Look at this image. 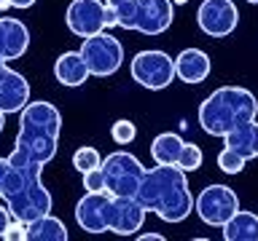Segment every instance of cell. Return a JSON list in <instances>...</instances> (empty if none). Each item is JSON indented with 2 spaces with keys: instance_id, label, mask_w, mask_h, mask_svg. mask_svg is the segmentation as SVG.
Wrapping results in <instances>:
<instances>
[{
  "instance_id": "1",
  "label": "cell",
  "mask_w": 258,
  "mask_h": 241,
  "mask_svg": "<svg viewBox=\"0 0 258 241\" xmlns=\"http://www.w3.org/2000/svg\"><path fill=\"white\" fill-rule=\"evenodd\" d=\"M59 132L62 112L51 102H27L19 110V132L8 156V174L0 198L8 206L11 217L22 222L48 214L54 206V198L40 174H43V166L56 156Z\"/></svg>"
},
{
  "instance_id": "2",
  "label": "cell",
  "mask_w": 258,
  "mask_h": 241,
  "mask_svg": "<svg viewBox=\"0 0 258 241\" xmlns=\"http://www.w3.org/2000/svg\"><path fill=\"white\" fill-rule=\"evenodd\" d=\"M135 198L145 212H153L164 222H183L194 212V193L188 188V177L177 166H153L145 169Z\"/></svg>"
},
{
  "instance_id": "3",
  "label": "cell",
  "mask_w": 258,
  "mask_h": 241,
  "mask_svg": "<svg viewBox=\"0 0 258 241\" xmlns=\"http://www.w3.org/2000/svg\"><path fill=\"white\" fill-rule=\"evenodd\" d=\"M255 118L258 99L245 86H221L199 104V126L210 137H223Z\"/></svg>"
},
{
  "instance_id": "4",
  "label": "cell",
  "mask_w": 258,
  "mask_h": 241,
  "mask_svg": "<svg viewBox=\"0 0 258 241\" xmlns=\"http://www.w3.org/2000/svg\"><path fill=\"white\" fill-rule=\"evenodd\" d=\"M78 51L86 62L89 75H97V78H108L113 72H118V67L124 64V46L108 30L84 38V46Z\"/></svg>"
},
{
  "instance_id": "5",
  "label": "cell",
  "mask_w": 258,
  "mask_h": 241,
  "mask_svg": "<svg viewBox=\"0 0 258 241\" xmlns=\"http://www.w3.org/2000/svg\"><path fill=\"white\" fill-rule=\"evenodd\" d=\"M102 177H105V190L110 196H135L140 188V180L145 174V166L140 158L126 150H116L100 164Z\"/></svg>"
},
{
  "instance_id": "6",
  "label": "cell",
  "mask_w": 258,
  "mask_h": 241,
  "mask_svg": "<svg viewBox=\"0 0 258 241\" xmlns=\"http://www.w3.org/2000/svg\"><path fill=\"white\" fill-rule=\"evenodd\" d=\"M129 72H132L135 83H140L143 88L161 91V88H167L175 80V59L169 54L159 51V48H151V51L135 54Z\"/></svg>"
},
{
  "instance_id": "7",
  "label": "cell",
  "mask_w": 258,
  "mask_h": 241,
  "mask_svg": "<svg viewBox=\"0 0 258 241\" xmlns=\"http://www.w3.org/2000/svg\"><path fill=\"white\" fill-rule=\"evenodd\" d=\"M237 209H239V198L229 185H207L194 198V212L210 228H221Z\"/></svg>"
},
{
  "instance_id": "8",
  "label": "cell",
  "mask_w": 258,
  "mask_h": 241,
  "mask_svg": "<svg viewBox=\"0 0 258 241\" xmlns=\"http://www.w3.org/2000/svg\"><path fill=\"white\" fill-rule=\"evenodd\" d=\"M64 24L76 38H89L108 30V6L105 0H73L64 11Z\"/></svg>"
},
{
  "instance_id": "9",
  "label": "cell",
  "mask_w": 258,
  "mask_h": 241,
  "mask_svg": "<svg viewBox=\"0 0 258 241\" xmlns=\"http://www.w3.org/2000/svg\"><path fill=\"white\" fill-rule=\"evenodd\" d=\"M172 19H175L172 0H137L129 30L148 35V38H156L172 27Z\"/></svg>"
},
{
  "instance_id": "10",
  "label": "cell",
  "mask_w": 258,
  "mask_h": 241,
  "mask_svg": "<svg viewBox=\"0 0 258 241\" xmlns=\"http://www.w3.org/2000/svg\"><path fill=\"white\" fill-rule=\"evenodd\" d=\"M239 24V11L231 0H202L197 27L210 38H229Z\"/></svg>"
},
{
  "instance_id": "11",
  "label": "cell",
  "mask_w": 258,
  "mask_h": 241,
  "mask_svg": "<svg viewBox=\"0 0 258 241\" xmlns=\"http://www.w3.org/2000/svg\"><path fill=\"white\" fill-rule=\"evenodd\" d=\"M145 209L135 196H110L108 204V230L116 236H135L145 222Z\"/></svg>"
},
{
  "instance_id": "12",
  "label": "cell",
  "mask_w": 258,
  "mask_h": 241,
  "mask_svg": "<svg viewBox=\"0 0 258 241\" xmlns=\"http://www.w3.org/2000/svg\"><path fill=\"white\" fill-rule=\"evenodd\" d=\"M108 190H86L76 204V222L86 233H108Z\"/></svg>"
},
{
  "instance_id": "13",
  "label": "cell",
  "mask_w": 258,
  "mask_h": 241,
  "mask_svg": "<svg viewBox=\"0 0 258 241\" xmlns=\"http://www.w3.org/2000/svg\"><path fill=\"white\" fill-rule=\"evenodd\" d=\"M30 102V83L22 72L11 70L6 62H0V110L6 115L19 112Z\"/></svg>"
},
{
  "instance_id": "14",
  "label": "cell",
  "mask_w": 258,
  "mask_h": 241,
  "mask_svg": "<svg viewBox=\"0 0 258 241\" xmlns=\"http://www.w3.org/2000/svg\"><path fill=\"white\" fill-rule=\"evenodd\" d=\"M30 48V30L22 19L0 16V56L6 62L22 59Z\"/></svg>"
},
{
  "instance_id": "15",
  "label": "cell",
  "mask_w": 258,
  "mask_h": 241,
  "mask_svg": "<svg viewBox=\"0 0 258 241\" xmlns=\"http://www.w3.org/2000/svg\"><path fill=\"white\" fill-rule=\"evenodd\" d=\"M210 70H213V64H210V56L202 48H183L175 56V78H180L183 83L191 86L202 83V80H207Z\"/></svg>"
},
{
  "instance_id": "16",
  "label": "cell",
  "mask_w": 258,
  "mask_h": 241,
  "mask_svg": "<svg viewBox=\"0 0 258 241\" xmlns=\"http://www.w3.org/2000/svg\"><path fill=\"white\" fill-rule=\"evenodd\" d=\"M54 78L59 80L62 86H70V88L86 83L89 70H86V62H84V56H81V51H64L59 59L54 62Z\"/></svg>"
},
{
  "instance_id": "17",
  "label": "cell",
  "mask_w": 258,
  "mask_h": 241,
  "mask_svg": "<svg viewBox=\"0 0 258 241\" xmlns=\"http://www.w3.org/2000/svg\"><path fill=\"white\" fill-rule=\"evenodd\" d=\"M223 142H226V148L239 153L245 161L258 158V124L250 120V124H242L237 129H231L229 134H223Z\"/></svg>"
},
{
  "instance_id": "18",
  "label": "cell",
  "mask_w": 258,
  "mask_h": 241,
  "mask_svg": "<svg viewBox=\"0 0 258 241\" xmlns=\"http://www.w3.org/2000/svg\"><path fill=\"white\" fill-rule=\"evenodd\" d=\"M226 241H258V214L247 209H237L223 225Z\"/></svg>"
},
{
  "instance_id": "19",
  "label": "cell",
  "mask_w": 258,
  "mask_h": 241,
  "mask_svg": "<svg viewBox=\"0 0 258 241\" xmlns=\"http://www.w3.org/2000/svg\"><path fill=\"white\" fill-rule=\"evenodd\" d=\"M27 241H68L70 233L64 228V222L59 217H54L51 212L35 217L32 222H27V233H24Z\"/></svg>"
},
{
  "instance_id": "20",
  "label": "cell",
  "mask_w": 258,
  "mask_h": 241,
  "mask_svg": "<svg viewBox=\"0 0 258 241\" xmlns=\"http://www.w3.org/2000/svg\"><path fill=\"white\" fill-rule=\"evenodd\" d=\"M180 148H183L180 134L161 132L156 140L151 142V158H153V164H159V166H175L177 164V156H180Z\"/></svg>"
},
{
  "instance_id": "21",
  "label": "cell",
  "mask_w": 258,
  "mask_h": 241,
  "mask_svg": "<svg viewBox=\"0 0 258 241\" xmlns=\"http://www.w3.org/2000/svg\"><path fill=\"white\" fill-rule=\"evenodd\" d=\"M202 148L199 145H194V142H183V148H180V156H177V169H183L185 174L188 172H197V169L202 166Z\"/></svg>"
},
{
  "instance_id": "22",
  "label": "cell",
  "mask_w": 258,
  "mask_h": 241,
  "mask_svg": "<svg viewBox=\"0 0 258 241\" xmlns=\"http://www.w3.org/2000/svg\"><path fill=\"white\" fill-rule=\"evenodd\" d=\"M100 164H102V156L97 148H92V145H84V148H78L73 153V166H76L81 174L89 172V169H94V166H100Z\"/></svg>"
},
{
  "instance_id": "23",
  "label": "cell",
  "mask_w": 258,
  "mask_h": 241,
  "mask_svg": "<svg viewBox=\"0 0 258 241\" xmlns=\"http://www.w3.org/2000/svg\"><path fill=\"white\" fill-rule=\"evenodd\" d=\"M245 164H247V161L242 158L239 153L229 150V148H223L221 153H218V169L226 172V174H239L242 169H245Z\"/></svg>"
},
{
  "instance_id": "24",
  "label": "cell",
  "mask_w": 258,
  "mask_h": 241,
  "mask_svg": "<svg viewBox=\"0 0 258 241\" xmlns=\"http://www.w3.org/2000/svg\"><path fill=\"white\" fill-rule=\"evenodd\" d=\"M110 137H113L116 145H129L137 137V129H135V124L129 118H118L116 124L110 126Z\"/></svg>"
},
{
  "instance_id": "25",
  "label": "cell",
  "mask_w": 258,
  "mask_h": 241,
  "mask_svg": "<svg viewBox=\"0 0 258 241\" xmlns=\"http://www.w3.org/2000/svg\"><path fill=\"white\" fill-rule=\"evenodd\" d=\"M84 188L86 190H105V177H102V169L100 166L84 172Z\"/></svg>"
},
{
  "instance_id": "26",
  "label": "cell",
  "mask_w": 258,
  "mask_h": 241,
  "mask_svg": "<svg viewBox=\"0 0 258 241\" xmlns=\"http://www.w3.org/2000/svg\"><path fill=\"white\" fill-rule=\"evenodd\" d=\"M24 233H27V222L14 220V217H11V222H8L6 230H3V238H6V241H22Z\"/></svg>"
},
{
  "instance_id": "27",
  "label": "cell",
  "mask_w": 258,
  "mask_h": 241,
  "mask_svg": "<svg viewBox=\"0 0 258 241\" xmlns=\"http://www.w3.org/2000/svg\"><path fill=\"white\" fill-rule=\"evenodd\" d=\"M8 222H11V212H8V206L3 204L0 206V238H3V230H6Z\"/></svg>"
},
{
  "instance_id": "28",
  "label": "cell",
  "mask_w": 258,
  "mask_h": 241,
  "mask_svg": "<svg viewBox=\"0 0 258 241\" xmlns=\"http://www.w3.org/2000/svg\"><path fill=\"white\" fill-rule=\"evenodd\" d=\"M8 174V158H0V193H3V182Z\"/></svg>"
},
{
  "instance_id": "29",
  "label": "cell",
  "mask_w": 258,
  "mask_h": 241,
  "mask_svg": "<svg viewBox=\"0 0 258 241\" xmlns=\"http://www.w3.org/2000/svg\"><path fill=\"white\" fill-rule=\"evenodd\" d=\"M137 238H140V241H164V236H161V233H140Z\"/></svg>"
},
{
  "instance_id": "30",
  "label": "cell",
  "mask_w": 258,
  "mask_h": 241,
  "mask_svg": "<svg viewBox=\"0 0 258 241\" xmlns=\"http://www.w3.org/2000/svg\"><path fill=\"white\" fill-rule=\"evenodd\" d=\"M11 3V8H30V6H35V0H8Z\"/></svg>"
},
{
  "instance_id": "31",
  "label": "cell",
  "mask_w": 258,
  "mask_h": 241,
  "mask_svg": "<svg viewBox=\"0 0 258 241\" xmlns=\"http://www.w3.org/2000/svg\"><path fill=\"white\" fill-rule=\"evenodd\" d=\"M3 8H11V3H8V0H0V11H3Z\"/></svg>"
},
{
  "instance_id": "32",
  "label": "cell",
  "mask_w": 258,
  "mask_h": 241,
  "mask_svg": "<svg viewBox=\"0 0 258 241\" xmlns=\"http://www.w3.org/2000/svg\"><path fill=\"white\" fill-rule=\"evenodd\" d=\"M172 3H175V6H177V3H188V0H172Z\"/></svg>"
},
{
  "instance_id": "33",
  "label": "cell",
  "mask_w": 258,
  "mask_h": 241,
  "mask_svg": "<svg viewBox=\"0 0 258 241\" xmlns=\"http://www.w3.org/2000/svg\"><path fill=\"white\" fill-rule=\"evenodd\" d=\"M247 3H255V6H258V0H247Z\"/></svg>"
},
{
  "instance_id": "34",
  "label": "cell",
  "mask_w": 258,
  "mask_h": 241,
  "mask_svg": "<svg viewBox=\"0 0 258 241\" xmlns=\"http://www.w3.org/2000/svg\"><path fill=\"white\" fill-rule=\"evenodd\" d=\"M0 62H6V59H3V56H0Z\"/></svg>"
}]
</instances>
